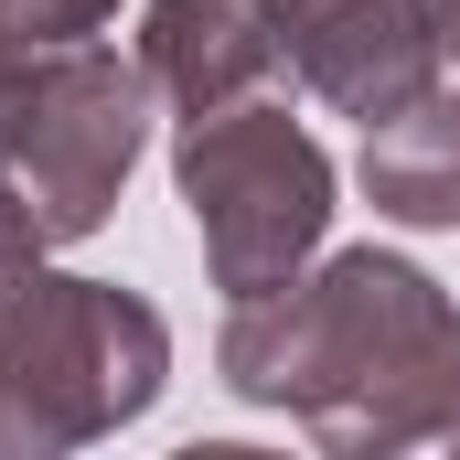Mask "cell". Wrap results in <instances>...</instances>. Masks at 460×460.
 Listing matches in <instances>:
<instances>
[{
  "instance_id": "cell-1",
  "label": "cell",
  "mask_w": 460,
  "mask_h": 460,
  "mask_svg": "<svg viewBox=\"0 0 460 460\" xmlns=\"http://www.w3.org/2000/svg\"><path fill=\"white\" fill-rule=\"evenodd\" d=\"M215 375L343 460L439 450L460 407V300L396 246H343L268 300H226Z\"/></svg>"
},
{
  "instance_id": "cell-2",
  "label": "cell",
  "mask_w": 460,
  "mask_h": 460,
  "mask_svg": "<svg viewBox=\"0 0 460 460\" xmlns=\"http://www.w3.org/2000/svg\"><path fill=\"white\" fill-rule=\"evenodd\" d=\"M161 385H172V322L118 279L43 268L0 311V439H11V460L118 439L128 418L161 407Z\"/></svg>"
},
{
  "instance_id": "cell-3",
  "label": "cell",
  "mask_w": 460,
  "mask_h": 460,
  "mask_svg": "<svg viewBox=\"0 0 460 460\" xmlns=\"http://www.w3.org/2000/svg\"><path fill=\"white\" fill-rule=\"evenodd\" d=\"M172 193L193 204V235H204L215 289L226 300H268L332 235V150L279 108V97H235V108L182 118Z\"/></svg>"
},
{
  "instance_id": "cell-4",
  "label": "cell",
  "mask_w": 460,
  "mask_h": 460,
  "mask_svg": "<svg viewBox=\"0 0 460 460\" xmlns=\"http://www.w3.org/2000/svg\"><path fill=\"white\" fill-rule=\"evenodd\" d=\"M150 108L161 97H150L139 54L54 43L32 65L22 108L0 128V172H11V193L32 204V226L54 235V246H75V235H97L118 215V193H128V172L150 150Z\"/></svg>"
},
{
  "instance_id": "cell-5",
  "label": "cell",
  "mask_w": 460,
  "mask_h": 460,
  "mask_svg": "<svg viewBox=\"0 0 460 460\" xmlns=\"http://www.w3.org/2000/svg\"><path fill=\"white\" fill-rule=\"evenodd\" d=\"M289 75L332 118H396L439 86V0H279Z\"/></svg>"
},
{
  "instance_id": "cell-6",
  "label": "cell",
  "mask_w": 460,
  "mask_h": 460,
  "mask_svg": "<svg viewBox=\"0 0 460 460\" xmlns=\"http://www.w3.org/2000/svg\"><path fill=\"white\" fill-rule=\"evenodd\" d=\"M139 75L172 118L268 97L289 75V22L279 0H139Z\"/></svg>"
},
{
  "instance_id": "cell-7",
  "label": "cell",
  "mask_w": 460,
  "mask_h": 460,
  "mask_svg": "<svg viewBox=\"0 0 460 460\" xmlns=\"http://www.w3.org/2000/svg\"><path fill=\"white\" fill-rule=\"evenodd\" d=\"M353 182H364V204L385 226L450 235L460 226V86H429L396 118H375L364 150H353Z\"/></svg>"
},
{
  "instance_id": "cell-8",
  "label": "cell",
  "mask_w": 460,
  "mask_h": 460,
  "mask_svg": "<svg viewBox=\"0 0 460 460\" xmlns=\"http://www.w3.org/2000/svg\"><path fill=\"white\" fill-rule=\"evenodd\" d=\"M118 22V0H0V32L22 43H97Z\"/></svg>"
},
{
  "instance_id": "cell-9",
  "label": "cell",
  "mask_w": 460,
  "mask_h": 460,
  "mask_svg": "<svg viewBox=\"0 0 460 460\" xmlns=\"http://www.w3.org/2000/svg\"><path fill=\"white\" fill-rule=\"evenodd\" d=\"M43 246H54V235L32 226V204H22V193H11V172H0V311L43 279Z\"/></svg>"
},
{
  "instance_id": "cell-10",
  "label": "cell",
  "mask_w": 460,
  "mask_h": 460,
  "mask_svg": "<svg viewBox=\"0 0 460 460\" xmlns=\"http://www.w3.org/2000/svg\"><path fill=\"white\" fill-rule=\"evenodd\" d=\"M54 43H22V32H0V128H11V108H22V86H32V65H43Z\"/></svg>"
},
{
  "instance_id": "cell-11",
  "label": "cell",
  "mask_w": 460,
  "mask_h": 460,
  "mask_svg": "<svg viewBox=\"0 0 460 460\" xmlns=\"http://www.w3.org/2000/svg\"><path fill=\"white\" fill-rule=\"evenodd\" d=\"M439 54L460 65V0H439Z\"/></svg>"
},
{
  "instance_id": "cell-12",
  "label": "cell",
  "mask_w": 460,
  "mask_h": 460,
  "mask_svg": "<svg viewBox=\"0 0 460 460\" xmlns=\"http://www.w3.org/2000/svg\"><path fill=\"white\" fill-rule=\"evenodd\" d=\"M439 450H460V407H450V439H439Z\"/></svg>"
},
{
  "instance_id": "cell-13",
  "label": "cell",
  "mask_w": 460,
  "mask_h": 460,
  "mask_svg": "<svg viewBox=\"0 0 460 460\" xmlns=\"http://www.w3.org/2000/svg\"><path fill=\"white\" fill-rule=\"evenodd\" d=\"M0 460H11V439H0Z\"/></svg>"
}]
</instances>
